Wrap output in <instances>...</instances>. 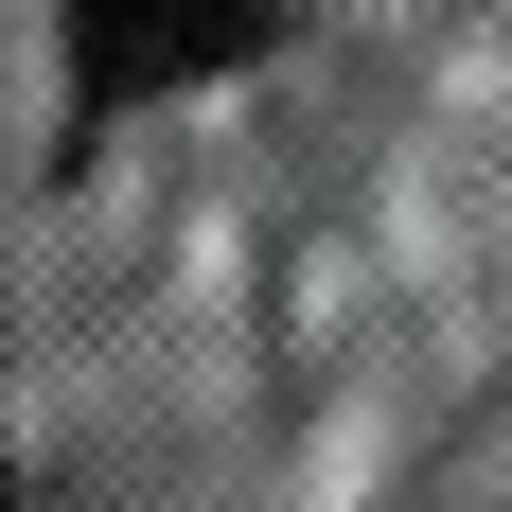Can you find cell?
I'll use <instances>...</instances> for the list:
<instances>
[{
  "label": "cell",
  "instance_id": "obj_1",
  "mask_svg": "<svg viewBox=\"0 0 512 512\" xmlns=\"http://www.w3.org/2000/svg\"><path fill=\"white\" fill-rule=\"evenodd\" d=\"M301 0H71V89L89 106H159V89H212L248 71Z\"/></svg>",
  "mask_w": 512,
  "mask_h": 512
}]
</instances>
